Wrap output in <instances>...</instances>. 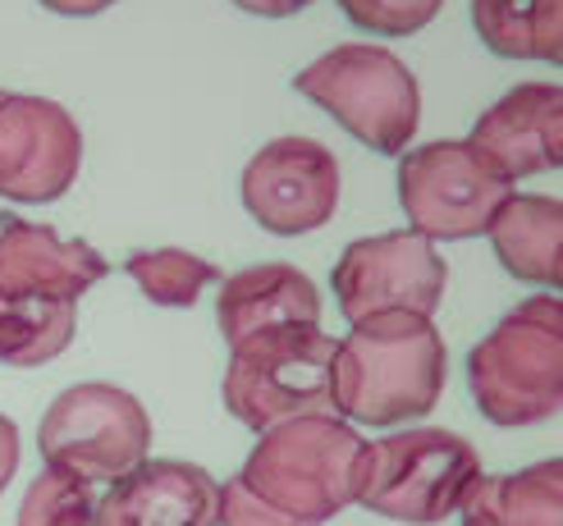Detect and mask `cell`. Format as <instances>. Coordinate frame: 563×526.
I'll return each instance as SVG.
<instances>
[{"label": "cell", "mask_w": 563, "mask_h": 526, "mask_svg": "<svg viewBox=\"0 0 563 526\" xmlns=\"http://www.w3.org/2000/svg\"><path fill=\"white\" fill-rule=\"evenodd\" d=\"M294 92L340 124L362 147L404 156L421 124V92L412 69L394 51L372 42H344L294 74Z\"/></svg>", "instance_id": "8992f818"}, {"label": "cell", "mask_w": 563, "mask_h": 526, "mask_svg": "<svg viewBox=\"0 0 563 526\" xmlns=\"http://www.w3.org/2000/svg\"><path fill=\"white\" fill-rule=\"evenodd\" d=\"M216 321L224 344H239L257 329L275 325H317L321 321V289L312 284V275L289 266V261H262L234 270L220 284L216 302Z\"/></svg>", "instance_id": "9a60e30c"}, {"label": "cell", "mask_w": 563, "mask_h": 526, "mask_svg": "<svg viewBox=\"0 0 563 526\" xmlns=\"http://www.w3.org/2000/svg\"><path fill=\"white\" fill-rule=\"evenodd\" d=\"M92 513H97L92 485L60 472V467H46L23 494L19 526H92Z\"/></svg>", "instance_id": "ffe728a7"}, {"label": "cell", "mask_w": 563, "mask_h": 526, "mask_svg": "<svg viewBox=\"0 0 563 526\" xmlns=\"http://www.w3.org/2000/svg\"><path fill=\"white\" fill-rule=\"evenodd\" d=\"M19 472V426L0 412V490H5Z\"/></svg>", "instance_id": "603a6c76"}, {"label": "cell", "mask_w": 563, "mask_h": 526, "mask_svg": "<svg viewBox=\"0 0 563 526\" xmlns=\"http://www.w3.org/2000/svg\"><path fill=\"white\" fill-rule=\"evenodd\" d=\"M82 170V128L60 101L0 88V202H60Z\"/></svg>", "instance_id": "8fae6325"}, {"label": "cell", "mask_w": 563, "mask_h": 526, "mask_svg": "<svg viewBox=\"0 0 563 526\" xmlns=\"http://www.w3.org/2000/svg\"><path fill=\"white\" fill-rule=\"evenodd\" d=\"M476 477H482V454L459 430L408 426L367 445L353 504L389 522L435 526L449 513H459Z\"/></svg>", "instance_id": "52a82bcc"}, {"label": "cell", "mask_w": 563, "mask_h": 526, "mask_svg": "<svg viewBox=\"0 0 563 526\" xmlns=\"http://www.w3.org/2000/svg\"><path fill=\"white\" fill-rule=\"evenodd\" d=\"M220 485L197 462H137L133 472L110 481L97 500L92 526H216Z\"/></svg>", "instance_id": "5bb4252c"}, {"label": "cell", "mask_w": 563, "mask_h": 526, "mask_svg": "<svg viewBox=\"0 0 563 526\" xmlns=\"http://www.w3.org/2000/svg\"><path fill=\"white\" fill-rule=\"evenodd\" d=\"M110 275L106 257L51 225L0 215V362L46 367L78 329V298Z\"/></svg>", "instance_id": "6da1fadb"}, {"label": "cell", "mask_w": 563, "mask_h": 526, "mask_svg": "<svg viewBox=\"0 0 563 526\" xmlns=\"http://www.w3.org/2000/svg\"><path fill=\"white\" fill-rule=\"evenodd\" d=\"M472 27L504 60H563V0H472Z\"/></svg>", "instance_id": "ac0fdd59"}, {"label": "cell", "mask_w": 563, "mask_h": 526, "mask_svg": "<svg viewBox=\"0 0 563 526\" xmlns=\"http://www.w3.org/2000/svg\"><path fill=\"white\" fill-rule=\"evenodd\" d=\"M216 526H302V522L271 513L239 477H230L220 485V500H216Z\"/></svg>", "instance_id": "7402d4cb"}, {"label": "cell", "mask_w": 563, "mask_h": 526, "mask_svg": "<svg viewBox=\"0 0 563 526\" xmlns=\"http://www.w3.org/2000/svg\"><path fill=\"white\" fill-rule=\"evenodd\" d=\"M124 275L147 293L156 307H192L202 289L220 284V270L202 257L184 253V247H152V253H133L124 261Z\"/></svg>", "instance_id": "d6986e66"}, {"label": "cell", "mask_w": 563, "mask_h": 526, "mask_svg": "<svg viewBox=\"0 0 563 526\" xmlns=\"http://www.w3.org/2000/svg\"><path fill=\"white\" fill-rule=\"evenodd\" d=\"M472 399L495 426H541L563 407V302H518L467 357Z\"/></svg>", "instance_id": "277c9868"}, {"label": "cell", "mask_w": 563, "mask_h": 526, "mask_svg": "<svg viewBox=\"0 0 563 526\" xmlns=\"http://www.w3.org/2000/svg\"><path fill=\"white\" fill-rule=\"evenodd\" d=\"M234 5L247 10V14H257V19H294L307 5H317V0H234Z\"/></svg>", "instance_id": "cb8c5ba5"}, {"label": "cell", "mask_w": 563, "mask_h": 526, "mask_svg": "<svg viewBox=\"0 0 563 526\" xmlns=\"http://www.w3.org/2000/svg\"><path fill=\"white\" fill-rule=\"evenodd\" d=\"M467 143L509 183H518L527 175L559 170V160H563V88L559 82H518L514 92H504L486 115L476 120Z\"/></svg>", "instance_id": "4fadbf2b"}, {"label": "cell", "mask_w": 563, "mask_h": 526, "mask_svg": "<svg viewBox=\"0 0 563 526\" xmlns=\"http://www.w3.org/2000/svg\"><path fill=\"white\" fill-rule=\"evenodd\" d=\"M37 445L46 467L78 481H120L137 462H147L152 449V417L129 390L106 380L74 384V390L55 394L46 407Z\"/></svg>", "instance_id": "ba28073f"}, {"label": "cell", "mask_w": 563, "mask_h": 526, "mask_svg": "<svg viewBox=\"0 0 563 526\" xmlns=\"http://www.w3.org/2000/svg\"><path fill=\"white\" fill-rule=\"evenodd\" d=\"M340 10L349 23L367 27V33L412 37L444 10V0H340Z\"/></svg>", "instance_id": "44dd1931"}, {"label": "cell", "mask_w": 563, "mask_h": 526, "mask_svg": "<svg viewBox=\"0 0 563 526\" xmlns=\"http://www.w3.org/2000/svg\"><path fill=\"white\" fill-rule=\"evenodd\" d=\"M449 348L431 316L380 312L353 325L334 352V403L344 422L404 426L421 422L444 394Z\"/></svg>", "instance_id": "7a4b0ae2"}, {"label": "cell", "mask_w": 563, "mask_h": 526, "mask_svg": "<svg viewBox=\"0 0 563 526\" xmlns=\"http://www.w3.org/2000/svg\"><path fill=\"white\" fill-rule=\"evenodd\" d=\"M243 206L275 238H302L340 211V160L317 137H275L243 165Z\"/></svg>", "instance_id": "7c38bea8"}, {"label": "cell", "mask_w": 563, "mask_h": 526, "mask_svg": "<svg viewBox=\"0 0 563 526\" xmlns=\"http://www.w3.org/2000/svg\"><path fill=\"white\" fill-rule=\"evenodd\" d=\"M449 284V266L417 230H389L376 238H357L334 261L330 289L349 325L380 316V312H440V298Z\"/></svg>", "instance_id": "30bf717a"}, {"label": "cell", "mask_w": 563, "mask_h": 526, "mask_svg": "<svg viewBox=\"0 0 563 526\" xmlns=\"http://www.w3.org/2000/svg\"><path fill=\"white\" fill-rule=\"evenodd\" d=\"M499 266L527 284H563V202L559 198H514L486 225Z\"/></svg>", "instance_id": "2e32d148"}, {"label": "cell", "mask_w": 563, "mask_h": 526, "mask_svg": "<svg viewBox=\"0 0 563 526\" xmlns=\"http://www.w3.org/2000/svg\"><path fill=\"white\" fill-rule=\"evenodd\" d=\"M514 198V183L463 143H427L399 160V202L427 243H463L486 234L495 211Z\"/></svg>", "instance_id": "9c48e42d"}, {"label": "cell", "mask_w": 563, "mask_h": 526, "mask_svg": "<svg viewBox=\"0 0 563 526\" xmlns=\"http://www.w3.org/2000/svg\"><path fill=\"white\" fill-rule=\"evenodd\" d=\"M367 439L344 417H294L257 430V445L243 458L239 481L257 500L302 526L340 517L362 485Z\"/></svg>", "instance_id": "3957f363"}, {"label": "cell", "mask_w": 563, "mask_h": 526, "mask_svg": "<svg viewBox=\"0 0 563 526\" xmlns=\"http://www.w3.org/2000/svg\"><path fill=\"white\" fill-rule=\"evenodd\" d=\"M463 526H563V462H537L522 472L476 477L463 494Z\"/></svg>", "instance_id": "e0dca14e"}, {"label": "cell", "mask_w": 563, "mask_h": 526, "mask_svg": "<svg viewBox=\"0 0 563 526\" xmlns=\"http://www.w3.org/2000/svg\"><path fill=\"white\" fill-rule=\"evenodd\" d=\"M334 352H340V339H330L321 325L257 329L230 348L224 407L247 430H266L294 417H340Z\"/></svg>", "instance_id": "5b68a950"}, {"label": "cell", "mask_w": 563, "mask_h": 526, "mask_svg": "<svg viewBox=\"0 0 563 526\" xmlns=\"http://www.w3.org/2000/svg\"><path fill=\"white\" fill-rule=\"evenodd\" d=\"M51 14H65V19H92L110 5H120V0H42Z\"/></svg>", "instance_id": "d4e9b609"}]
</instances>
